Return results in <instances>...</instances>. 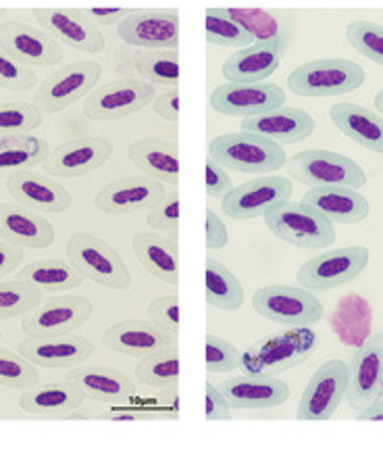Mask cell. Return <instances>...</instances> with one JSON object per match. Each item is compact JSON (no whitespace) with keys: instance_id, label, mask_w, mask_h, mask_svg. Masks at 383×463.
Returning <instances> with one entry per match:
<instances>
[{"instance_id":"cell-1","label":"cell","mask_w":383,"mask_h":463,"mask_svg":"<svg viewBox=\"0 0 383 463\" xmlns=\"http://www.w3.org/2000/svg\"><path fill=\"white\" fill-rule=\"evenodd\" d=\"M209 155L221 167L239 174H276L287 163L284 148H279L277 142L246 132L217 136L210 140Z\"/></svg>"},{"instance_id":"cell-2","label":"cell","mask_w":383,"mask_h":463,"mask_svg":"<svg viewBox=\"0 0 383 463\" xmlns=\"http://www.w3.org/2000/svg\"><path fill=\"white\" fill-rule=\"evenodd\" d=\"M263 217L279 241L296 249H327L335 241L333 223L303 201H279Z\"/></svg>"},{"instance_id":"cell-3","label":"cell","mask_w":383,"mask_h":463,"mask_svg":"<svg viewBox=\"0 0 383 463\" xmlns=\"http://www.w3.org/2000/svg\"><path fill=\"white\" fill-rule=\"evenodd\" d=\"M317 346V335L309 328H290L284 335L266 336L258 340L242 353L244 373L250 376H261V373H282L292 370L309 359Z\"/></svg>"},{"instance_id":"cell-4","label":"cell","mask_w":383,"mask_h":463,"mask_svg":"<svg viewBox=\"0 0 383 463\" xmlns=\"http://www.w3.org/2000/svg\"><path fill=\"white\" fill-rule=\"evenodd\" d=\"M365 84V70L350 59H317L298 65L287 86L294 94L306 99H333L350 94Z\"/></svg>"},{"instance_id":"cell-5","label":"cell","mask_w":383,"mask_h":463,"mask_svg":"<svg viewBox=\"0 0 383 463\" xmlns=\"http://www.w3.org/2000/svg\"><path fill=\"white\" fill-rule=\"evenodd\" d=\"M67 257L84 278L113 290L132 286V271L111 244L92 234H73L67 241Z\"/></svg>"},{"instance_id":"cell-6","label":"cell","mask_w":383,"mask_h":463,"mask_svg":"<svg viewBox=\"0 0 383 463\" xmlns=\"http://www.w3.org/2000/svg\"><path fill=\"white\" fill-rule=\"evenodd\" d=\"M252 307L273 324L303 328L323 319V303L306 288L296 286H265L252 295Z\"/></svg>"},{"instance_id":"cell-7","label":"cell","mask_w":383,"mask_h":463,"mask_svg":"<svg viewBox=\"0 0 383 463\" xmlns=\"http://www.w3.org/2000/svg\"><path fill=\"white\" fill-rule=\"evenodd\" d=\"M285 167L292 178L309 186H344L359 190L367 184L365 169L357 161L340 153L323 151V148L294 155Z\"/></svg>"},{"instance_id":"cell-8","label":"cell","mask_w":383,"mask_h":463,"mask_svg":"<svg viewBox=\"0 0 383 463\" xmlns=\"http://www.w3.org/2000/svg\"><path fill=\"white\" fill-rule=\"evenodd\" d=\"M102 76V67L96 61H78V63L61 67L48 76L38 88L36 105L44 115L65 111L67 107L78 103L88 92H92L96 81Z\"/></svg>"},{"instance_id":"cell-9","label":"cell","mask_w":383,"mask_h":463,"mask_svg":"<svg viewBox=\"0 0 383 463\" xmlns=\"http://www.w3.org/2000/svg\"><path fill=\"white\" fill-rule=\"evenodd\" d=\"M369 265V249L362 244L325 250L298 269V282L306 290H332L352 282Z\"/></svg>"},{"instance_id":"cell-10","label":"cell","mask_w":383,"mask_h":463,"mask_svg":"<svg viewBox=\"0 0 383 463\" xmlns=\"http://www.w3.org/2000/svg\"><path fill=\"white\" fill-rule=\"evenodd\" d=\"M94 307L84 297L48 298L23 316L22 330L32 338L70 336L92 317Z\"/></svg>"},{"instance_id":"cell-11","label":"cell","mask_w":383,"mask_h":463,"mask_svg":"<svg viewBox=\"0 0 383 463\" xmlns=\"http://www.w3.org/2000/svg\"><path fill=\"white\" fill-rule=\"evenodd\" d=\"M348 391V365L341 359L325 361L306 384L298 405L300 421H325L338 410Z\"/></svg>"},{"instance_id":"cell-12","label":"cell","mask_w":383,"mask_h":463,"mask_svg":"<svg viewBox=\"0 0 383 463\" xmlns=\"http://www.w3.org/2000/svg\"><path fill=\"white\" fill-rule=\"evenodd\" d=\"M154 100V86L140 80H117L90 94L84 103V113L94 121H115L142 111Z\"/></svg>"},{"instance_id":"cell-13","label":"cell","mask_w":383,"mask_h":463,"mask_svg":"<svg viewBox=\"0 0 383 463\" xmlns=\"http://www.w3.org/2000/svg\"><path fill=\"white\" fill-rule=\"evenodd\" d=\"M383 397V332L369 336L348 364L346 399L352 410L360 411Z\"/></svg>"},{"instance_id":"cell-14","label":"cell","mask_w":383,"mask_h":463,"mask_svg":"<svg viewBox=\"0 0 383 463\" xmlns=\"http://www.w3.org/2000/svg\"><path fill=\"white\" fill-rule=\"evenodd\" d=\"M294 193L292 182L284 175H258V178L231 188L221 199V211L229 220H255L266 213V209L287 201Z\"/></svg>"},{"instance_id":"cell-15","label":"cell","mask_w":383,"mask_h":463,"mask_svg":"<svg viewBox=\"0 0 383 463\" xmlns=\"http://www.w3.org/2000/svg\"><path fill=\"white\" fill-rule=\"evenodd\" d=\"M126 44L153 51H177L180 46V13L175 9L134 11L117 27Z\"/></svg>"},{"instance_id":"cell-16","label":"cell","mask_w":383,"mask_h":463,"mask_svg":"<svg viewBox=\"0 0 383 463\" xmlns=\"http://www.w3.org/2000/svg\"><path fill=\"white\" fill-rule=\"evenodd\" d=\"M38 24L59 44L81 52H102L107 40L86 11L79 9H36Z\"/></svg>"},{"instance_id":"cell-17","label":"cell","mask_w":383,"mask_h":463,"mask_svg":"<svg viewBox=\"0 0 383 463\" xmlns=\"http://www.w3.org/2000/svg\"><path fill=\"white\" fill-rule=\"evenodd\" d=\"M0 49L25 67L57 65L65 57L61 44L42 27L38 30L22 22L0 24Z\"/></svg>"},{"instance_id":"cell-18","label":"cell","mask_w":383,"mask_h":463,"mask_svg":"<svg viewBox=\"0 0 383 463\" xmlns=\"http://www.w3.org/2000/svg\"><path fill=\"white\" fill-rule=\"evenodd\" d=\"M163 182L150 175H134L108 184L96 194L94 205L108 215H134L150 211L165 196Z\"/></svg>"},{"instance_id":"cell-19","label":"cell","mask_w":383,"mask_h":463,"mask_svg":"<svg viewBox=\"0 0 383 463\" xmlns=\"http://www.w3.org/2000/svg\"><path fill=\"white\" fill-rule=\"evenodd\" d=\"M111 155L113 145L107 138H78L52 148L44 161V169L54 178H81L100 169Z\"/></svg>"},{"instance_id":"cell-20","label":"cell","mask_w":383,"mask_h":463,"mask_svg":"<svg viewBox=\"0 0 383 463\" xmlns=\"http://www.w3.org/2000/svg\"><path fill=\"white\" fill-rule=\"evenodd\" d=\"M290 46V40L255 43L236 51L223 65L228 84H263L279 70Z\"/></svg>"},{"instance_id":"cell-21","label":"cell","mask_w":383,"mask_h":463,"mask_svg":"<svg viewBox=\"0 0 383 463\" xmlns=\"http://www.w3.org/2000/svg\"><path fill=\"white\" fill-rule=\"evenodd\" d=\"M285 103L284 88L277 84H223L210 94V107L231 118H248L279 109Z\"/></svg>"},{"instance_id":"cell-22","label":"cell","mask_w":383,"mask_h":463,"mask_svg":"<svg viewBox=\"0 0 383 463\" xmlns=\"http://www.w3.org/2000/svg\"><path fill=\"white\" fill-rule=\"evenodd\" d=\"M219 391L228 399L231 410H273L290 399V386L273 373L261 376H234L219 384Z\"/></svg>"},{"instance_id":"cell-23","label":"cell","mask_w":383,"mask_h":463,"mask_svg":"<svg viewBox=\"0 0 383 463\" xmlns=\"http://www.w3.org/2000/svg\"><path fill=\"white\" fill-rule=\"evenodd\" d=\"M239 132L263 136L277 145H296L314 132V119L303 109L279 107L244 118Z\"/></svg>"},{"instance_id":"cell-24","label":"cell","mask_w":383,"mask_h":463,"mask_svg":"<svg viewBox=\"0 0 383 463\" xmlns=\"http://www.w3.org/2000/svg\"><path fill=\"white\" fill-rule=\"evenodd\" d=\"M5 186L19 205L38 213H65L71 207V193L63 184L27 169L11 174Z\"/></svg>"},{"instance_id":"cell-25","label":"cell","mask_w":383,"mask_h":463,"mask_svg":"<svg viewBox=\"0 0 383 463\" xmlns=\"http://www.w3.org/2000/svg\"><path fill=\"white\" fill-rule=\"evenodd\" d=\"M175 343L177 335H173V332L161 328L153 322H142V319L119 322L102 335V345L108 346V349L138 359L153 355V353Z\"/></svg>"},{"instance_id":"cell-26","label":"cell","mask_w":383,"mask_h":463,"mask_svg":"<svg viewBox=\"0 0 383 463\" xmlns=\"http://www.w3.org/2000/svg\"><path fill=\"white\" fill-rule=\"evenodd\" d=\"M0 238L19 249H46L54 242V228L38 211L19 203L0 205Z\"/></svg>"},{"instance_id":"cell-27","label":"cell","mask_w":383,"mask_h":463,"mask_svg":"<svg viewBox=\"0 0 383 463\" xmlns=\"http://www.w3.org/2000/svg\"><path fill=\"white\" fill-rule=\"evenodd\" d=\"M19 353L40 367H78L92 357L94 345L84 336H59V338H32L19 343Z\"/></svg>"},{"instance_id":"cell-28","label":"cell","mask_w":383,"mask_h":463,"mask_svg":"<svg viewBox=\"0 0 383 463\" xmlns=\"http://www.w3.org/2000/svg\"><path fill=\"white\" fill-rule=\"evenodd\" d=\"M303 203L317 209L332 223H360L371 213V203L359 190L344 186H313L303 196Z\"/></svg>"},{"instance_id":"cell-29","label":"cell","mask_w":383,"mask_h":463,"mask_svg":"<svg viewBox=\"0 0 383 463\" xmlns=\"http://www.w3.org/2000/svg\"><path fill=\"white\" fill-rule=\"evenodd\" d=\"M70 383L84 388L86 397H92L100 403L121 405L138 394V388L126 373L102 365H78L67 373Z\"/></svg>"},{"instance_id":"cell-30","label":"cell","mask_w":383,"mask_h":463,"mask_svg":"<svg viewBox=\"0 0 383 463\" xmlns=\"http://www.w3.org/2000/svg\"><path fill=\"white\" fill-rule=\"evenodd\" d=\"M84 399V388L67 380V383H48L27 388L19 397V407L32 415L61 418V415L78 410Z\"/></svg>"},{"instance_id":"cell-31","label":"cell","mask_w":383,"mask_h":463,"mask_svg":"<svg viewBox=\"0 0 383 463\" xmlns=\"http://www.w3.org/2000/svg\"><path fill=\"white\" fill-rule=\"evenodd\" d=\"M330 118L346 138L367 151L383 155V118L357 103H338L330 109Z\"/></svg>"},{"instance_id":"cell-32","label":"cell","mask_w":383,"mask_h":463,"mask_svg":"<svg viewBox=\"0 0 383 463\" xmlns=\"http://www.w3.org/2000/svg\"><path fill=\"white\" fill-rule=\"evenodd\" d=\"M132 165L140 167L150 178L163 184L180 182V148L173 142L146 138L138 140L127 151Z\"/></svg>"},{"instance_id":"cell-33","label":"cell","mask_w":383,"mask_h":463,"mask_svg":"<svg viewBox=\"0 0 383 463\" xmlns=\"http://www.w3.org/2000/svg\"><path fill=\"white\" fill-rule=\"evenodd\" d=\"M134 253L144 269L165 284L180 282V250L177 242L159 234L138 232L134 236Z\"/></svg>"},{"instance_id":"cell-34","label":"cell","mask_w":383,"mask_h":463,"mask_svg":"<svg viewBox=\"0 0 383 463\" xmlns=\"http://www.w3.org/2000/svg\"><path fill=\"white\" fill-rule=\"evenodd\" d=\"M330 324L341 343L352 346V349H359L371 336L373 309L365 297L350 292L335 305Z\"/></svg>"},{"instance_id":"cell-35","label":"cell","mask_w":383,"mask_h":463,"mask_svg":"<svg viewBox=\"0 0 383 463\" xmlns=\"http://www.w3.org/2000/svg\"><path fill=\"white\" fill-rule=\"evenodd\" d=\"M17 278L36 284L44 292H65L84 284V276L70 259H38L23 265Z\"/></svg>"},{"instance_id":"cell-36","label":"cell","mask_w":383,"mask_h":463,"mask_svg":"<svg viewBox=\"0 0 383 463\" xmlns=\"http://www.w3.org/2000/svg\"><path fill=\"white\" fill-rule=\"evenodd\" d=\"M48 155H51V146L44 138L32 134L5 136L0 138V178H9L15 172L42 165Z\"/></svg>"},{"instance_id":"cell-37","label":"cell","mask_w":383,"mask_h":463,"mask_svg":"<svg viewBox=\"0 0 383 463\" xmlns=\"http://www.w3.org/2000/svg\"><path fill=\"white\" fill-rule=\"evenodd\" d=\"M207 303L221 311H238L244 303V288L221 261L207 259Z\"/></svg>"},{"instance_id":"cell-38","label":"cell","mask_w":383,"mask_h":463,"mask_svg":"<svg viewBox=\"0 0 383 463\" xmlns=\"http://www.w3.org/2000/svg\"><path fill=\"white\" fill-rule=\"evenodd\" d=\"M135 378L144 386L161 388V391L180 384V349H177V343L153 353V355L142 357L140 364L135 365Z\"/></svg>"},{"instance_id":"cell-39","label":"cell","mask_w":383,"mask_h":463,"mask_svg":"<svg viewBox=\"0 0 383 463\" xmlns=\"http://www.w3.org/2000/svg\"><path fill=\"white\" fill-rule=\"evenodd\" d=\"M225 15L242 25L257 43L290 40V24L282 15L263 9H225Z\"/></svg>"},{"instance_id":"cell-40","label":"cell","mask_w":383,"mask_h":463,"mask_svg":"<svg viewBox=\"0 0 383 463\" xmlns=\"http://www.w3.org/2000/svg\"><path fill=\"white\" fill-rule=\"evenodd\" d=\"M42 305V290L27 280L0 282V319L27 316Z\"/></svg>"},{"instance_id":"cell-41","label":"cell","mask_w":383,"mask_h":463,"mask_svg":"<svg viewBox=\"0 0 383 463\" xmlns=\"http://www.w3.org/2000/svg\"><path fill=\"white\" fill-rule=\"evenodd\" d=\"M135 70L144 80H148V84L153 81V84L177 88L180 84V52L148 51L135 59Z\"/></svg>"},{"instance_id":"cell-42","label":"cell","mask_w":383,"mask_h":463,"mask_svg":"<svg viewBox=\"0 0 383 463\" xmlns=\"http://www.w3.org/2000/svg\"><path fill=\"white\" fill-rule=\"evenodd\" d=\"M42 121L44 113L36 105L22 103V100L0 103V138L30 134L42 126Z\"/></svg>"},{"instance_id":"cell-43","label":"cell","mask_w":383,"mask_h":463,"mask_svg":"<svg viewBox=\"0 0 383 463\" xmlns=\"http://www.w3.org/2000/svg\"><path fill=\"white\" fill-rule=\"evenodd\" d=\"M207 43L215 46H231V49H246L252 44V36L234 19L225 15V9H209Z\"/></svg>"},{"instance_id":"cell-44","label":"cell","mask_w":383,"mask_h":463,"mask_svg":"<svg viewBox=\"0 0 383 463\" xmlns=\"http://www.w3.org/2000/svg\"><path fill=\"white\" fill-rule=\"evenodd\" d=\"M40 383L38 367L27 361L22 353H11L0 346V386L13 391H27Z\"/></svg>"},{"instance_id":"cell-45","label":"cell","mask_w":383,"mask_h":463,"mask_svg":"<svg viewBox=\"0 0 383 463\" xmlns=\"http://www.w3.org/2000/svg\"><path fill=\"white\" fill-rule=\"evenodd\" d=\"M346 40L362 57L383 67V25L375 22H352L346 25Z\"/></svg>"},{"instance_id":"cell-46","label":"cell","mask_w":383,"mask_h":463,"mask_svg":"<svg viewBox=\"0 0 383 463\" xmlns=\"http://www.w3.org/2000/svg\"><path fill=\"white\" fill-rule=\"evenodd\" d=\"M38 84V76L32 67H25L0 49V88L13 92H25Z\"/></svg>"},{"instance_id":"cell-47","label":"cell","mask_w":383,"mask_h":463,"mask_svg":"<svg viewBox=\"0 0 383 463\" xmlns=\"http://www.w3.org/2000/svg\"><path fill=\"white\" fill-rule=\"evenodd\" d=\"M242 364V353L228 340L207 335V370L210 373L234 372Z\"/></svg>"},{"instance_id":"cell-48","label":"cell","mask_w":383,"mask_h":463,"mask_svg":"<svg viewBox=\"0 0 383 463\" xmlns=\"http://www.w3.org/2000/svg\"><path fill=\"white\" fill-rule=\"evenodd\" d=\"M148 226L153 230L173 232L177 236V228H180V193H177V186L150 209Z\"/></svg>"},{"instance_id":"cell-49","label":"cell","mask_w":383,"mask_h":463,"mask_svg":"<svg viewBox=\"0 0 383 463\" xmlns=\"http://www.w3.org/2000/svg\"><path fill=\"white\" fill-rule=\"evenodd\" d=\"M150 322L177 335L180 332V297H156L148 305Z\"/></svg>"},{"instance_id":"cell-50","label":"cell","mask_w":383,"mask_h":463,"mask_svg":"<svg viewBox=\"0 0 383 463\" xmlns=\"http://www.w3.org/2000/svg\"><path fill=\"white\" fill-rule=\"evenodd\" d=\"M156 415V420H177L180 418V388H163L159 397L153 399L148 407Z\"/></svg>"},{"instance_id":"cell-51","label":"cell","mask_w":383,"mask_h":463,"mask_svg":"<svg viewBox=\"0 0 383 463\" xmlns=\"http://www.w3.org/2000/svg\"><path fill=\"white\" fill-rule=\"evenodd\" d=\"M234 184H231V178L225 172V167L219 165L217 161H213L209 156L207 159V194L213 196V199H223L225 194L231 193Z\"/></svg>"},{"instance_id":"cell-52","label":"cell","mask_w":383,"mask_h":463,"mask_svg":"<svg viewBox=\"0 0 383 463\" xmlns=\"http://www.w3.org/2000/svg\"><path fill=\"white\" fill-rule=\"evenodd\" d=\"M207 420L209 421H225L231 420V407L219 386L207 383Z\"/></svg>"},{"instance_id":"cell-53","label":"cell","mask_w":383,"mask_h":463,"mask_svg":"<svg viewBox=\"0 0 383 463\" xmlns=\"http://www.w3.org/2000/svg\"><path fill=\"white\" fill-rule=\"evenodd\" d=\"M154 113L171 124L180 121V90L171 88V90L154 97Z\"/></svg>"},{"instance_id":"cell-54","label":"cell","mask_w":383,"mask_h":463,"mask_svg":"<svg viewBox=\"0 0 383 463\" xmlns=\"http://www.w3.org/2000/svg\"><path fill=\"white\" fill-rule=\"evenodd\" d=\"M229 242V232L225 228L221 217L213 209L207 211V247L210 250L223 249Z\"/></svg>"},{"instance_id":"cell-55","label":"cell","mask_w":383,"mask_h":463,"mask_svg":"<svg viewBox=\"0 0 383 463\" xmlns=\"http://www.w3.org/2000/svg\"><path fill=\"white\" fill-rule=\"evenodd\" d=\"M23 263V249L15 244L0 242V280L15 271Z\"/></svg>"},{"instance_id":"cell-56","label":"cell","mask_w":383,"mask_h":463,"mask_svg":"<svg viewBox=\"0 0 383 463\" xmlns=\"http://www.w3.org/2000/svg\"><path fill=\"white\" fill-rule=\"evenodd\" d=\"M86 15L96 25H115L123 24L129 15H134V9H88Z\"/></svg>"},{"instance_id":"cell-57","label":"cell","mask_w":383,"mask_h":463,"mask_svg":"<svg viewBox=\"0 0 383 463\" xmlns=\"http://www.w3.org/2000/svg\"><path fill=\"white\" fill-rule=\"evenodd\" d=\"M100 421H148L156 420V415L150 410H111L98 415Z\"/></svg>"},{"instance_id":"cell-58","label":"cell","mask_w":383,"mask_h":463,"mask_svg":"<svg viewBox=\"0 0 383 463\" xmlns=\"http://www.w3.org/2000/svg\"><path fill=\"white\" fill-rule=\"evenodd\" d=\"M359 420L360 421H383V397L369 403L367 407H362L359 411Z\"/></svg>"},{"instance_id":"cell-59","label":"cell","mask_w":383,"mask_h":463,"mask_svg":"<svg viewBox=\"0 0 383 463\" xmlns=\"http://www.w3.org/2000/svg\"><path fill=\"white\" fill-rule=\"evenodd\" d=\"M375 109H378L379 115H383V88L378 92V97H375Z\"/></svg>"},{"instance_id":"cell-60","label":"cell","mask_w":383,"mask_h":463,"mask_svg":"<svg viewBox=\"0 0 383 463\" xmlns=\"http://www.w3.org/2000/svg\"><path fill=\"white\" fill-rule=\"evenodd\" d=\"M6 15V11L5 9H0V17H5Z\"/></svg>"},{"instance_id":"cell-61","label":"cell","mask_w":383,"mask_h":463,"mask_svg":"<svg viewBox=\"0 0 383 463\" xmlns=\"http://www.w3.org/2000/svg\"><path fill=\"white\" fill-rule=\"evenodd\" d=\"M0 338H3V332H0Z\"/></svg>"}]
</instances>
